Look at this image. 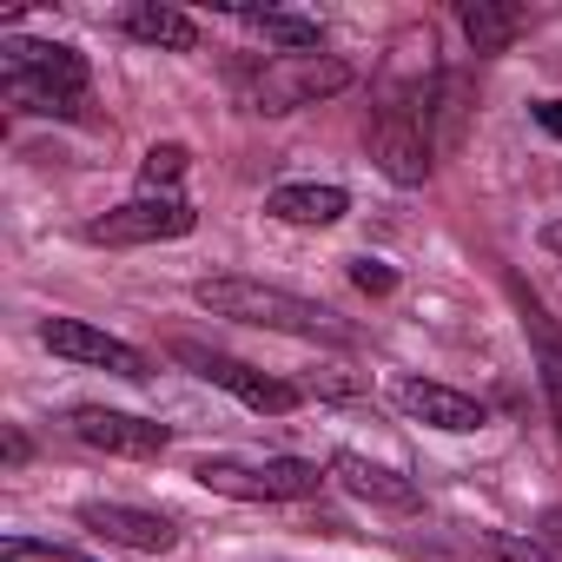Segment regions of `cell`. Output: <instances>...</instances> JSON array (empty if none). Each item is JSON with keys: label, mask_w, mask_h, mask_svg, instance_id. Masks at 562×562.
Wrapping results in <instances>:
<instances>
[{"label": "cell", "mask_w": 562, "mask_h": 562, "mask_svg": "<svg viewBox=\"0 0 562 562\" xmlns=\"http://www.w3.org/2000/svg\"><path fill=\"white\" fill-rule=\"evenodd\" d=\"M192 305L212 312V318H232V325H258V331H292V338H325V345H351V325L299 292H278V285H258V278H199L192 285Z\"/></svg>", "instance_id": "1"}, {"label": "cell", "mask_w": 562, "mask_h": 562, "mask_svg": "<svg viewBox=\"0 0 562 562\" xmlns=\"http://www.w3.org/2000/svg\"><path fill=\"white\" fill-rule=\"evenodd\" d=\"M87 54L80 47H60V41H8L0 47V93H8L14 113H60L74 120L87 106Z\"/></svg>", "instance_id": "2"}, {"label": "cell", "mask_w": 562, "mask_h": 562, "mask_svg": "<svg viewBox=\"0 0 562 562\" xmlns=\"http://www.w3.org/2000/svg\"><path fill=\"white\" fill-rule=\"evenodd\" d=\"M205 490L232 496V503H305L325 490V470L305 457H265V463H232V457H205L192 470Z\"/></svg>", "instance_id": "3"}, {"label": "cell", "mask_w": 562, "mask_h": 562, "mask_svg": "<svg viewBox=\"0 0 562 562\" xmlns=\"http://www.w3.org/2000/svg\"><path fill=\"white\" fill-rule=\"evenodd\" d=\"M192 225H199V212H192L179 192H166V199L139 192L133 205H113V212L87 218L80 238H87V245H166V238H186Z\"/></svg>", "instance_id": "4"}, {"label": "cell", "mask_w": 562, "mask_h": 562, "mask_svg": "<svg viewBox=\"0 0 562 562\" xmlns=\"http://www.w3.org/2000/svg\"><path fill=\"white\" fill-rule=\"evenodd\" d=\"M172 358L179 364H192L205 384H218V391H232L245 411H258V417H285V411H299V384H285V378H265V371H251V364H238V358H225V351H205V345H172Z\"/></svg>", "instance_id": "5"}, {"label": "cell", "mask_w": 562, "mask_h": 562, "mask_svg": "<svg viewBox=\"0 0 562 562\" xmlns=\"http://www.w3.org/2000/svg\"><path fill=\"white\" fill-rule=\"evenodd\" d=\"M345 87H351L345 60H325V54H312V60H271L251 80V113H299V106H312L325 93H345Z\"/></svg>", "instance_id": "6"}, {"label": "cell", "mask_w": 562, "mask_h": 562, "mask_svg": "<svg viewBox=\"0 0 562 562\" xmlns=\"http://www.w3.org/2000/svg\"><path fill=\"white\" fill-rule=\"evenodd\" d=\"M41 345L54 351V358H74V364H93V371H113V378H153V364H146V351H133L126 338H113V331H100V325H87V318H47L41 325Z\"/></svg>", "instance_id": "7"}, {"label": "cell", "mask_w": 562, "mask_h": 562, "mask_svg": "<svg viewBox=\"0 0 562 562\" xmlns=\"http://www.w3.org/2000/svg\"><path fill=\"white\" fill-rule=\"evenodd\" d=\"M67 430H74L87 450L133 457V463H146V457H159V450L172 443L166 424H153V417H126V411H106V404H80V411L67 417Z\"/></svg>", "instance_id": "8"}, {"label": "cell", "mask_w": 562, "mask_h": 562, "mask_svg": "<svg viewBox=\"0 0 562 562\" xmlns=\"http://www.w3.org/2000/svg\"><path fill=\"white\" fill-rule=\"evenodd\" d=\"M371 159H378V172L391 186H424L430 179V133H424V120L404 113V106H384L378 126H371Z\"/></svg>", "instance_id": "9"}, {"label": "cell", "mask_w": 562, "mask_h": 562, "mask_svg": "<svg viewBox=\"0 0 562 562\" xmlns=\"http://www.w3.org/2000/svg\"><path fill=\"white\" fill-rule=\"evenodd\" d=\"M80 529H93L120 549H139V555H166L179 542V529L159 509H133V503H80Z\"/></svg>", "instance_id": "10"}, {"label": "cell", "mask_w": 562, "mask_h": 562, "mask_svg": "<svg viewBox=\"0 0 562 562\" xmlns=\"http://www.w3.org/2000/svg\"><path fill=\"white\" fill-rule=\"evenodd\" d=\"M331 476L358 496V503H371V509H391V516H411L417 503H424V490L404 476V470H391V463H371V457H358V450H338L331 457Z\"/></svg>", "instance_id": "11"}, {"label": "cell", "mask_w": 562, "mask_h": 562, "mask_svg": "<svg viewBox=\"0 0 562 562\" xmlns=\"http://www.w3.org/2000/svg\"><path fill=\"white\" fill-rule=\"evenodd\" d=\"M397 404H404L417 424L450 430V437H463V430H483V424H490V411H483L470 391H450V384H430V378H397Z\"/></svg>", "instance_id": "12"}, {"label": "cell", "mask_w": 562, "mask_h": 562, "mask_svg": "<svg viewBox=\"0 0 562 562\" xmlns=\"http://www.w3.org/2000/svg\"><path fill=\"white\" fill-rule=\"evenodd\" d=\"M271 218H285V225H338L351 212V192L345 186H278L265 199Z\"/></svg>", "instance_id": "13"}, {"label": "cell", "mask_w": 562, "mask_h": 562, "mask_svg": "<svg viewBox=\"0 0 562 562\" xmlns=\"http://www.w3.org/2000/svg\"><path fill=\"white\" fill-rule=\"evenodd\" d=\"M120 27L146 47H166V54H192L199 47V21L179 14V8H159V0H139V8L120 14Z\"/></svg>", "instance_id": "14"}, {"label": "cell", "mask_w": 562, "mask_h": 562, "mask_svg": "<svg viewBox=\"0 0 562 562\" xmlns=\"http://www.w3.org/2000/svg\"><path fill=\"white\" fill-rule=\"evenodd\" d=\"M271 47H285V60H312L318 47H325V27L318 21H305V14H278V8H238Z\"/></svg>", "instance_id": "15"}, {"label": "cell", "mask_w": 562, "mask_h": 562, "mask_svg": "<svg viewBox=\"0 0 562 562\" xmlns=\"http://www.w3.org/2000/svg\"><path fill=\"white\" fill-rule=\"evenodd\" d=\"M457 21H463V34H470L476 54H509V41L522 34V14L516 8H496V0H463Z\"/></svg>", "instance_id": "16"}, {"label": "cell", "mask_w": 562, "mask_h": 562, "mask_svg": "<svg viewBox=\"0 0 562 562\" xmlns=\"http://www.w3.org/2000/svg\"><path fill=\"white\" fill-rule=\"evenodd\" d=\"M522 331L536 345V364H542V391H549V411H555V430H562V325L549 312H522Z\"/></svg>", "instance_id": "17"}, {"label": "cell", "mask_w": 562, "mask_h": 562, "mask_svg": "<svg viewBox=\"0 0 562 562\" xmlns=\"http://www.w3.org/2000/svg\"><path fill=\"white\" fill-rule=\"evenodd\" d=\"M186 172H192V153L172 146V139H166V146H146V159H139V186H146L153 199H166Z\"/></svg>", "instance_id": "18"}, {"label": "cell", "mask_w": 562, "mask_h": 562, "mask_svg": "<svg viewBox=\"0 0 562 562\" xmlns=\"http://www.w3.org/2000/svg\"><path fill=\"white\" fill-rule=\"evenodd\" d=\"M0 562H93V555H80V549H67V542H27V536H8V542H0Z\"/></svg>", "instance_id": "19"}, {"label": "cell", "mask_w": 562, "mask_h": 562, "mask_svg": "<svg viewBox=\"0 0 562 562\" xmlns=\"http://www.w3.org/2000/svg\"><path fill=\"white\" fill-rule=\"evenodd\" d=\"M351 285L371 292V299H384V292H397V271L384 258H351Z\"/></svg>", "instance_id": "20"}, {"label": "cell", "mask_w": 562, "mask_h": 562, "mask_svg": "<svg viewBox=\"0 0 562 562\" xmlns=\"http://www.w3.org/2000/svg\"><path fill=\"white\" fill-rule=\"evenodd\" d=\"M496 562H555V555H549L542 542H522V536H503V542H496Z\"/></svg>", "instance_id": "21"}, {"label": "cell", "mask_w": 562, "mask_h": 562, "mask_svg": "<svg viewBox=\"0 0 562 562\" xmlns=\"http://www.w3.org/2000/svg\"><path fill=\"white\" fill-rule=\"evenodd\" d=\"M529 113H536V126H542V133H555V139H562V100H536Z\"/></svg>", "instance_id": "22"}, {"label": "cell", "mask_w": 562, "mask_h": 562, "mask_svg": "<svg viewBox=\"0 0 562 562\" xmlns=\"http://www.w3.org/2000/svg\"><path fill=\"white\" fill-rule=\"evenodd\" d=\"M318 397H358V378H318Z\"/></svg>", "instance_id": "23"}, {"label": "cell", "mask_w": 562, "mask_h": 562, "mask_svg": "<svg viewBox=\"0 0 562 562\" xmlns=\"http://www.w3.org/2000/svg\"><path fill=\"white\" fill-rule=\"evenodd\" d=\"M542 245H549V251L562 258V218H555V225H542Z\"/></svg>", "instance_id": "24"}]
</instances>
